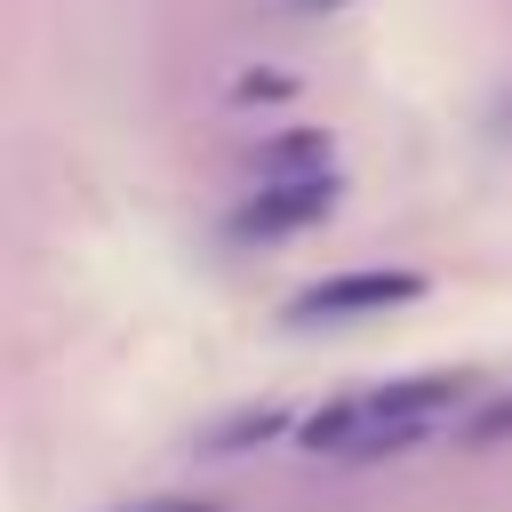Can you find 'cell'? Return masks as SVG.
Returning <instances> with one entry per match:
<instances>
[{
	"instance_id": "3957f363",
	"label": "cell",
	"mask_w": 512,
	"mask_h": 512,
	"mask_svg": "<svg viewBox=\"0 0 512 512\" xmlns=\"http://www.w3.org/2000/svg\"><path fill=\"white\" fill-rule=\"evenodd\" d=\"M416 296H424V272H384V264H368V272H328V280L296 288V296L280 304V320H288V328H336V320L400 312V304H416Z\"/></svg>"
},
{
	"instance_id": "5b68a950",
	"label": "cell",
	"mask_w": 512,
	"mask_h": 512,
	"mask_svg": "<svg viewBox=\"0 0 512 512\" xmlns=\"http://www.w3.org/2000/svg\"><path fill=\"white\" fill-rule=\"evenodd\" d=\"M248 160H256V176H312V168H328V128H288V136L256 144Z\"/></svg>"
},
{
	"instance_id": "ba28073f",
	"label": "cell",
	"mask_w": 512,
	"mask_h": 512,
	"mask_svg": "<svg viewBox=\"0 0 512 512\" xmlns=\"http://www.w3.org/2000/svg\"><path fill=\"white\" fill-rule=\"evenodd\" d=\"M504 432H512V392H504V400H488V408L464 424V440H472V448H480V440H504Z\"/></svg>"
},
{
	"instance_id": "6da1fadb",
	"label": "cell",
	"mask_w": 512,
	"mask_h": 512,
	"mask_svg": "<svg viewBox=\"0 0 512 512\" xmlns=\"http://www.w3.org/2000/svg\"><path fill=\"white\" fill-rule=\"evenodd\" d=\"M464 400V376L448 368H424V376H392V384H368V392H344L328 408H312L296 424V440L312 456H352V464H376V456H400L416 440H432Z\"/></svg>"
},
{
	"instance_id": "277c9868",
	"label": "cell",
	"mask_w": 512,
	"mask_h": 512,
	"mask_svg": "<svg viewBox=\"0 0 512 512\" xmlns=\"http://www.w3.org/2000/svg\"><path fill=\"white\" fill-rule=\"evenodd\" d=\"M280 432H296L288 408H240L232 424H208V432H200V456H248V448H264V440H280Z\"/></svg>"
},
{
	"instance_id": "8992f818",
	"label": "cell",
	"mask_w": 512,
	"mask_h": 512,
	"mask_svg": "<svg viewBox=\"0 0 512 512\" xmlns=\"http://www.w3.org/2000/svg\"><path fill=\"white\" fill-rule=\"evenodd\" d=\"M120 512H232V504L224 496H192V488H160V496H136Z\"/></svg>"
},
{
	"instance_id": "9c48e42d",
	"label": "cell",
	"mask_w": 512,
	"mask_h": 512,
	"mask_svg": "<svg viewBox=\"0 0 512 512\" xmlns=\"http://www.w3.org/2000/svg\"><path fill=\"white\" fill-rule=\"evenodd\" d=\"M296 16H328V8H344V0H288Z\"/></svg>"
},
{
	"instance_id": "52a82bcc",
	"label": "cell",
	"mask_w": 512,
	"mask_h": 512,
	"mask_svg": "<svg viewBox=\"0 0 512 512\" xmlns=\"http://www.w3.org/2000/svg\"><path fill=\"white\" fill-rule=\"evenodd\" d=\"M288 88H296L288 72H240V80H232V96H240V104H280Z\"/></svg>"
},
{
	"instance_id": "7a4b0ae2",
	"label": "cell",
	"mask_w": 512,
	"mask_h": 512,
	"mask_svg": "<svg viewBox=\"0 0 512 512\" xmlns=\"http://www.w3.org/2000/svg\"><path fill=\"white\" fill-rule=\"evenodd\" d=\"M336 216V168H312V176H256V192L224 216V240L240 248H264V240H296L312 224Z\"/></svg>"
}]
</instances>
